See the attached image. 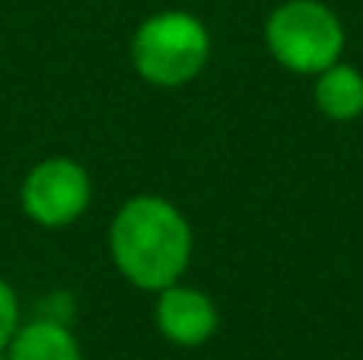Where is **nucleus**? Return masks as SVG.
Returning <instances> with one entry per match:
<instances>
[{"mask_svg": "<svg viewBox=\"0 0 363 360\" xmlns=\"http://www.w3.org/2000/svg\"><path fill=\"white\" fill-rule=\"evenodd\" d=\"M191 227L172 201L138 195L121 204L108 230L112 261L140 291H166L179 284L191 261Z\"/></svg>", "mask_w": 363, "mask_h": 360, "instance_id": "obj_1", "label": "nucleus"}, {"mask_svg": "<svg viewBox=\"0 0 363 360\" xmlns=\"http://www.w3.org/2000/svg\"><path fill=\"white\" fill-rule=\"evenodd\" d=\"M131 61L134 70L153 86H185L211 61V32L191 13H157V16L144 19L134 32Z\"/></svg>", "mask_w": 363, "mask_h": 360, "instance_id": "obj_2", "label": "nucleus"}, {"mask_svg": "<svg viewBox=\"0 0 363 360\" xmlns=\"http://www.w3.org/2000/svg\"><path fill=\"white\" fill-rule=\"evenodd\" d=\"M264 42L281 67L294 74H319L345 51V26L332 6L319 0H287L264 23Z\"/></svg>", "mask_w": 363, "mask_h": 360, "instance_id": "obj_3", "label": "nucleus"}, {"mask_svg": "<svg viewBox=\"0 0 363 360\" xmlns=\"http://www.w3.org/2000/svg\"><path fill=\"white\" fill-rule=\"evenodd\" d=\"M93 185L80 163L67 157H48L23 182V210L38 227H67L89 208Z\"/></svg>", "mask_w": 363, "mask_h": 360, "instance_id": "obj_4", "label": "nucleus"}, {"mask_svg": "<svg viewBox=\"0 0 363 360\" xmlns=\"http://www.w3.org/2000/svg\"><path fill=\"white\" fill-rule=\"evenodd\" d=\"M217 325H220L217 306H213V300L207 293L182 284L160 291L157 329L163 332L166 342L179 344V348H198V344L211 342Z\"/></svg>", "mask_w": 363, "mask_h": 360, "instance_id": "obj_5", "label": "nucleus"}, {"mask_svg": "<svg viewBox=\"0 0 363 360\" xmlns=\"http://www.w3.org/2000/svg\"><path fill=\"white\" fill-rule=\"evenodd\" d=\"M315 106L332 121H354L363 115V74L335 61L315 74Z\"/></svg>", "mask_w": 363, "mask_h": 360, "instance_id": "obj_6", "label": "nucleus"}, {"mask_svg": "<svg viewBox=\"0 0 363 360\" xmlns=\"http://www.w3.org/2000/svg\"><path fill=\"white\" fill-rule=\"evenodd\" d=\"M6 348H10L6 360H83L80 344L67 325L48 322V319H35L16 329Z\"/></svg>", "mask_w": 363, "mask_h": 360, "instance_id": "obj_7", "label": "nucleus"}, {"mask_svg": "<svg viewBox=\"0 0 363 360\" xmlns=\"http://www.w3.org/2000/svg\"><path fill=\"white\" fill-rule=\"evenodd\" d=\"M19 329V303H16V293L13 287L0 278V348L10 344V338L16 335Z\"/></svg>", "mask_w": 363, "mask_h": 360, "instance_id": "obj_8", "label": "nucleus"}, {"mask_svg": "<svg viewBox=\"0 0 363 360\" xmlns=\"http://www.w3.org/2000/svg\"><path fill=\"white\" fill-rule=\"evenodd\" d=\"M0 360H6V357H0Z\"/></svg>", "mask_w": 363, "mask_h": 360, "instance_id": "obj_9", "label": "nucleus"}]
</instances>
